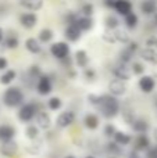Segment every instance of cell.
<instances>
[{
	"label": "cell",
	"mask_w": 157,
	"mask_h": 158,
	"mask_svg": "<svg viewBox=\"0 0 157 158\" xmlns=\"http://www.w3.org/2000/svg\"><path fill=\"white\" fill-rule=\"evenodd\" d=\"M99 107H100V111L102 114L104 115L106 118H113L118 114L120 111V104L118 101L116 100L114 97L111 96H100V103H99Z\"/></svg>",
	"instance_id": "1"
},
{
	"label": "cell",
	"mask_w": 157,
	"mask_h": 158,
	"mask_svg": "<svg viewBox=\"0 0 157 158\" xmlns=\"http://www.w3.org/2000/svg\"><path fill=\"white\" fill-rule=\"evenodd\" d=\"M24 101V94L18 87H10L3 94V103L7 107H17Z\"/></svg>",
	"instance_id": "2"
},
{
	"label": "cell",
	"mask_w": 157,
	"mask_h": 158,
	"mask_svg": "<svg viewBox=\"0 0 157 158\" xmlns=\"http://www.w3.org/2000/svg\"><path fill=\"white\" fill-rule=\"evenodd\" d=\"M36 106L32 103H28V104H24L21 107V110L18 111V118L24 122H28V121L33 119V117L36 115Z\"/></svg>",
	"instance_id": "3"
},
{
	"label": "cell",
	"mask_w": 157,
	"mask_h": 158,
	"mask_svg": "<svg viewBox=\"0 0 157 158\" xmlns=\"http://www.w3.org/2000/svg\"><path fill=\"white\" fill-rule=\"evenodd\" d=\"M50 53H52V56H54L56 58L63 60V58H66L67 56H68L70 47H68V44L64 43V42H57V43L52 44V47H50Z\"/></svg>",
	"instance_id": "4"
},
{
	"label": "cell",
	"mask_w": 157,
	"mask_h": 158,
	"mask_svg": "<svg viewBox=\"0 0 157 158\" xmlns=\"http://www.w3.org/2000/svg\"><path fill=\"white\" fill-rule=\"evenodd\" d=\"M113 74L116 75V78H118L120 81H128V79L131 78V75H132V71H131L125 64L120 63L113 67Z\"/></svg>",
	"instance_id": "5"
},
{
	"label": "cell",
	"mask_w": 157,
	"mask_h": 158,
	"mask_svg": "<svg viewBox=\"0 0 157 158\" xmlns=\"http://www.w3.org/2000/svg\"><path fill=\"white\" fill-rule=\"evenodd\" d=\"M108 90L113 96H122L127 92V85L124 81H120V79H114L108 83Z\"/></svg>",
	"instance_id": "6"
},
{
	"label": "cell",
	"mask_w": 157,
	"mask_h": 158,
	"mask_svg": "<svg viewBox=\"0 0 157 158\" xmlns=\"http://www.w3.org/2000/svg\"><path fill=\"white\" fill-rule=\"evenodd\" d=\"M75 122V114L72 111H64L58 115L57 118V126L60 128H67Z\"/></svg>",
	"instance_id": "7"
},
{
	"label": "cell",
	"mask_w": 157,
	"mask_h": 158,
	"mask_svg": "<svg viewBox=\"0 0 157 158\" xmlns=\"http://www.w3.org/2000/svg\"><path fill=\"white\" fill-rule=\"evenodd\" d=\"M36 89H38V93H39V94H42V96L49 94V93L53 90L52 82H50L49 77H39L38 85H36Z\"/></svg>",
	"instance_id": "8"
},
{
	"label": "cell",
	"mask_w": 157,
	"mask_h": 158,
	"mask_svg": "<svg viewBox=\"0 0 157 158\" xmlns=\"http://www.w3.org/2000/svg\"><path fill=\"white\" fill-rule=\"evenodd\" d=\"M17 151H18V144H17L15 142H13V140H11V142H6L0 146V153H2L4 157L15 156Z\"/></svg>",
	"instance_id": "9"
},
{
	"label": "cell",
	"mask_w": 157,
	"mask_h": 158,
	"mask_svg": "<svg viewBox=\"0 0 157 158\" xmlns=\"http://www.w3.org/2000/svg\"><path fill=\"white\" fill-rule=\"evenodd\" d=\"M15 135V129L10 125H0V140L3 143L11 142Z\"/></svg>",
	"instance_id": "10"
},
{
	"label": "cell",
	"mask_w": 157,
	"mask_h": 158,
	"mask_svg": "<svg viewBox=\"0 0 157 158\" xmlns=\"http://www.w3.org/2000/svg\"><path fill=\"white\" fill-rule=\"evenodd\" d=\"M36 21H38V17L33 13H24L21 17H19V22L24 28H33L36 25Z\"/></svg>",
	"instance_id": "11"
},
{
	"label": "cell",
	"mask_w": 157,
	"mask_h": 158,
	"mask_svg": "<svg viewBox=\"0 0 157 158\" xmlns=\"http://www.w3.org/2000/svg\"><path fill=\"white\" fill-rule=\"evenodd\" d=\"M114 8H116V11L118 14H121V15H129L131 13H132V4H131L129 2H125V0H120V2H116V4H114Z\"/></svg>",
	"instance_id": "12"
},
{
	"label": "cell",
	"mask_w": 157,
	"mask_h": 158,
	"mask_svg": "<svg viewBox=\"0 0 157 158\" xmlns=\"http://www.w3.org/2000/svg\"><path fill=\"white\" fill-rule=\"evenodd\" d=\"M155 86H156V82L152 77H142L139 79V87H141L142 92L150 93V92H153Z\"/></svg>",
	"instance_id": "13"
},
{
	"label": "cell",
	"mask_w": 157,
	"mask_h": 158,
	"mask_svg": "<svg viewBox=\"0 0 157 158\" xmlns=\"http://www.w3.org/2000/svg\"><path fill=\"white\" fill-rule=\"evenodd\" d=\"M72 24L77 25L79 31H88L93 27V21H92L91 17H79V18H77Z\"/></svg>",
	"instance_id": "14"
},
{
	"label": "cell",
	"mask_w": 157,
	"mask_h": 158,
	"mask_svg": "<svg viewBox=\"0 0 157 158\" xmlns=\"http://www.w3.org/2000/svg\"><path fill=\"white\" fill-rule=\"evenodd\" d=\"M66 38L68 39V40H71V42H77L78 39L81 38V31L78 29L77 25L71 24L68 28H67L66 29Z\"/></svg>",
	"instance_id": "15"
},
{
	"label": "cell",
	"mask_w": 157,
	"mask_h": 158,
	"mask_svg": "<svg viewBox=\"0 0 157 158\" xmlns=\"http://www.w3.org/2000/svg\"><path fill=\"white\" fill-rule=\"evenodd\" d=\"M36 122H38V126H40L42 129H49L52 125V119H50L47 112H39L36 115Z\"/></svg>",
	"instance_id": "16"
},
{
	"label": "cell",
	"mask_w": 157,
	"mask_h": 158,
	"mask_svg": "<svg viewBox=\"0 0 157 158\" xmlns=\"http://www.w3.org/2000/svg\"><path fill=\"white\" fill-rule=\"evenodd\" d=\"M141 57L143 58L145 61H147V63H155V61L157 60V53L155 52V49H149V47H146V49L141 50Z\"/></svg>",
	"instance_id": "17"
},
{
	"label": "cell",
	"mask_w": 157,
	"mask_h": 158,
	"mask_svg": "<svg viewBox=\"0 0 157 158\" xmlns=\"http://www.w3.org/2000/svg\"><path fill=\"white\" fill-rule=\"evenodd\" d=\"M25 47H27L28 52L33 53V54L39 53V52H40V49H42L40 44H39V42L36 40L35 38H29V39H27V40H25Z\"/></svg>",
	"instance_id": "18"
},
{
	"label": "cell",
	"mask_w": 157,
	"mask_h": 158,
	"mask_svg": "<svg viewBox=\"0 0 157 158\" xmlns=\"http://www.w3.org/2000/svg\"><path fill=\"white\" fill-rule=\"evenodd\" d=\"M114 36H116V40L118 42V43H129L131 38H129V33L127 32L125 29H116L114 31Z\"/></svg>",
	"instance_id": "19"
},
{
	"label": "cell",
	"mask_w": 157,
	"mask_h": 158,
	"mask_svg": "<svg viewBox=\"0 0 157 158\" xmlns=\"http://www.w3.org/2000/svg\"><path fill=\"white\" fill-rule=\"evenodd\" d=\"M83 123H85V126L88 129H96L99 126V118L95 114H88L85 117V119H83Z\"/></svg>",
	"instance_id": "20"
},
{
	"label": "cell",
	"mask_w": 157,
	"mask_h": 158,
	"mask_svg": "<svg viewBox=\"0 0 157 158\" xmlns=\"http://www.w3.org/2000/svg\"><path fill=\"white\" fill-rule=\"evenodd\" d=\"M114 140L118 146H128L131 143V136L125 132H117L116 136H114Z\"/></svg>",
	"instance_id": "21"
},
{
	"label": "cell",
	"mask_w": 157,
	"mask_h": 158,
	"mask_svg": "<svg viewBox=\"0 0 157 158\" xmlns=\"http://www.w3.org/2000/svg\"><path fill=\"white\" fill-rule=\"evenodd\" d=\"M156 10H157V4H156V2H143V3H141V11L143 14H146V15H150V14H153V13H156Z\"/></svg>",
	"instance_id": "22"
},
{
	"label": "cell",
	"mask_w": 157,
	"mask_h": 158,
	"mask_svg": "<svg viewBox=\"0 0 157 158\" xmlns=\"http://www.w3.org/2000/svg\"><path fill=\"white\" fill-rule=\"evenodd\" d=\"M132 128H134V131H136L138 133L145 135V132L147 131L149 125H147V122L146 121H143V119H135L132 122Z\"/></svg>",
	"instance_id": "23"
},
{
	"label": "cell",
	"mask_w": 157,
	"mask_h": 158,
	"mask_svg": "<svg viewBox=\"0 0 157 158\" xmlns=\"http://www.w3.org/2000/svg\"><path fill=\"white\" fill-rule=\"evenodd\" d=\"M75 61H77V64L79 67H82V68H85L86 65H88V54H86L85 50H79V52H77V54H75Z\"/></svg>",
	"instance_id": "24"
},
{
	"label": "cell",
	"mask_w": 157,
	"mask_h": 158,
	"mask_svg": "<svg viewBox=\"0 0 157 158\" xmlns=\"http://www.w3.org/2000/svg\"><path fill=\"white\" fill-rule=\"evenodd\" d=\"M15 71L14 69H8V71H6L4 74L0 77V83L2 85H10L11 82L15 79Z\"/></svg>",
	"instance_id": "25"
},
{
	"label": "cell",
	"mask_w": 157,
	"mask_h": 158,
	"mask_svg": "<svg viewBox=\"0 0 157 158\" xmlns=\"http://www.w3.org/2000/svg\"><path fill=\"white\" fill-rule=\"evenodd\" d=\"M18 44H19V40L14 33L8 35L4 40V46L7 47V49H15V47H18Z\"/></svg>",
	"instance_id": "26"
},
{
	"label": "cell",
	"mask_w": 157,
	"mask_h": 158,
	"mask_svg": "<svg viewBox=\"0 0 157 158\" xmlns=\"http://www.w3.org/2000/svg\"><path fill=\"white\" fill-rule=\"evenodd\" d=\"M138 15H136L135 13H131L129 15L125 17V25H127L128 28H131V29H134V28L138 27Z\"/></svg>",
	"instance_id": "27"
},
{
	"label": "cell",
	"mask_w": 157,
	"mask_h": 158,
	"mask_svg": "<svg viewBox=\"0 0 157 158\" xmlns=\"http://www.w3.org/2000/svg\"><path fill=\"white\" fill-rule=\"evenodd\" d=\"M19 4H21L22 7L28 8L29 11H36V10H39V8L43 6V3L42 2H21Z\"/></svg>",
	"instance_id": "28"
},
{
	"label": "cell",
	"mask_w": 157,
	"mask_h": 158,
	"mask_svg": "<svg viewBox=\"0 0 157 158\" xmlns=\"http://www.w3.org/2000/svg\"><path fill=\"white\" fill-rule=\"evenodd\" d=\"M132 56H134V52H131V50L127 47V49H124L121 53H120V60H121L122 64H127L132 60Z\"/></svg>",
	"instance_id": "29"
},
{
	"label": "cell",
	"mask_w": 157,
	"mask_h": 158,
	"mask_svg": "<svg viewBox=\"0 0 157 158\" xmlns=\"http://www.w3.org/2000/svg\"><path fill=\"white\" fill-rule=\"evenodd\" d=\"M149 139H147L146 135H139L138 139H136V147L141 148V150H143V148L149 147Z\"/></svg>",
	"instance_id": "30"
},
{
	"label": "cell",
	"mask_w": 157,
	"mask_h": 158,
	"mask_svg": "<svg viewBox=\"0 0 157 158\" xmlns=\"http://www.w3.org/2000/svg\"><path fill=\"white\" fill-rule=\"evenodd\" d=\"M39 39H40V42H45V43L50 42L53 39V31L52 29H42L40 33H39Z\"/></svg>",
	"instance_id": "31"
},
{
	"label": "cell",
	"mask_w": 157,
	"mask_h": 158,
	"mask_svg": "<svg viewBox=\"0 0 157 158\" xmlns=\"http://www.w3.org/2000/svg\"><path fill=\"white\" fill-rule=\"evenodd\" d=\"M118 24H120L118 19L113 15H108L107 18H106V27L110 28V29H116V28L118 27Z\"/></svg>",
	"instance_id": "32"
},
{
	"label": "cell",
	"mask_w": 157,
	"mask_h": 158,
	"mask_svg": "<svg viewBox=\"0 0 157 158\" xmlns=\"http://www.w3.org/2000/svg\"><path fill=\"white\" fill-rule=\"evenodd\" d=\"M47 106H49L50 110H58L61 107V100L58 97H52L47 101Z\"/></svg>",
	"instance_id": "33"
},
{
	"label": "cell",
	"mask_w": 157,
	"mask_h": 158,
	"mask_svg": "<svg viewBox=\"0 0 157 158\" xmlns=\"http://www.w3.org/2000/svg\"><path fill=\"white\" fill-rule=\"evenodd\" d=\"M25 133H27V136L29 137V139H36V137H38L39 131H38V128H36V126L29 125L27 128V131H25Z\"/></svg>",
	"instance_id": "34"
},
{
	"label": "cell",
	"mask_w": 157,
	"mask_h": 158,
	"mask_svg": "<svg viewBox=\"0 0 157 158\" xmlns=\"http://www.w3.org/2000/svg\"><path fill=\"white\" fill-rule=\"evenodd\" d=\"M131 71H132L134 74H136V75H141V74H143L145 67L142 65L141 63H134V64H132V68H131Z\"/></svg>",
	"instance_id": "35"
},
{
	"label": "cell",
	"mask_w": 157,
	"mask_h": 158,
	"mask_svg": "<svg viewBox=\"0 0 157 158\" xmlns=\"http://www.w3.org/2000/svg\"><path fill=\"white\" fill-rule=\"evenodd\" d=\"M103 40H106L107 43H116V36H114V32H104L103 33Z\"/></svg>",
	"instance_id": "36"
},
{
	"label": "cell",
	"mask_w": 157,
	"mask_h": 158,
	"mask_svg": "<svg viewBox=\"0 0 157 158\" xmlns=\"http://www.w3.org/2000/svg\"><path fill=\"white\" fill-rule=\"evenodd\" d=\"M107 151L111 154H117L120 153V146L117 143H108L107 144Z\"/></svg>",
	"instance_id": "37"
},
{
	"label": "cell",
	"mask_w": 157,
	"mask_h": 158,
	"mask_svg": "<svg viewBox=\"0 0 157 158\" xmlns=\"http://www.w3.org/2000/svg\"><path fill=\"white\" fill-rule=\"evenodd\" d=\"M116 133H117V131H116V128H114L113 125H107L104 128V135L106 136L111 137V136H116Z\"/></svg>",
	"instance_id": "38"
},
{
	"label": "cell",
	"mask_w": 157,
	"mask_h": 158,
	"mask_svg": "<svg viewBox=\"0 0 157 158\" xmlns=\"http://www.w3.org/2000/svg\"><path fill=\"white\" fill-rule=\"evenodd\" d=\"M146 44L149 49H153V47H157V38L156 36H150V38L146 39Z\"/></svg>",
	"instance_id": "39"
},
{
	"label": "cell",
	"mask_w": 157,
	"mask_h": 158,
	"mask_svg": "<svg viewBox=\"0 0 157 158\" xmlns=\"http://www.w3.org/2000/svg\"><path fill=\"white\" fill-rule=\"evenodd\" d=\"M82 11H83V14H85V17H89L92 13H93V6L92 4H85L82 7Z\"/></svg>",
	"instance_id": "40"
},
{
	"label": "cell",
	"mask_w": 157,
	"mask_h": 158,
	"mask_svg": "<svg viewBox=\"0 0 157 158\" xmlns=\"http://www.w3.org/2000/svg\"><path fill=\"white\" fill-rule=\"evenodd\" d=\"M8 65V61L4 57H0V69H6Z\"/></svg>",
	"instance_id": "41"
},
{
	"label": "cell",
	"mask_w": 157,
	"mask_h": 158,
	"mask_svg": "<svg viewBox=\"0 0 157 158\" xmlns=\"http://www.w3.org/2000/svg\"><path fill=\"white\" fill-rule=\"evenodd\" d=\"M147 158H157V147L152 148V150L149 151V154H147Z\"/></svg>",
	"instance_id": "42"
},
{
	"label": "cell",
	"mask_w": 157,
	"mask_h": 158,
	"mask_svg": "<svg viewBox=\"0 0 157 158\" xmlns=\"http://www.w3.org/2000/svg\"><path fill=\"white\" fill-rule=\"evenodd\" d=\"M128 158H141V157H139L138 153H134V151H132V153L129 154V157H128Z\"/></svg>",
	"instance_id": "43"
},
{
	"label": "cell",
	"mask_w": 157,
	"mask_h": 158,
	"mask_svg": "<svg viewBox=\"0 0 157 158\" xmlns=\"http://www.w3.org/2000/svg\"><path fill=\"white\" fill-rule=\"evenodd\" d=\"M3 36H4V35H3V29H2V28H0V42L3 40Z\"/></svg>",
	"instance_id": "44"
},
{
	"label": "cell",
	"mask_w": 157,
	"mask_h": 158,
	"mask_svg": "<svg viewBox=\"0 0 157 158\" xmlns=\"http://www.w3.org/2000/svg\"><path fill=\"white\" fill-rule=\"evenodd\" d=\"M155 22H156V25H157V13H156V15H155Z\"/></svg>",
	"instance_id": "45"
},
{
	"label": "cell",
	"mask_w": 157,
	"mask_h": 158,
	"mask_svg": "<svg viewBox=\"0 0 157 158\" xmlns=\"http://www.w3.org/2000/svg\"><path fill=\"white\" fill-rule=\"evenodd\" d=\"M155 137H156V140H157V129L155 131Z\"/></svg>",
	"instance_id": "46"
},
{
	"label": "cell",
	"mask_w": 157,
	"mask_h": 158,
	"mask_svg": "<svg viewBox=\"0 0 157 158\" xmlns=\"http://www.w3.org/2000/svg\"><path fill=\"white\" fill-rule=\"evenodd\" d=\"M66 158H75V157H74V156H67Z\"/></svg>",
	"instance_id": "47"
},
{
	"label": "cell",
	"mask_w": 157,
	"mask_h": 158,
	"mask_svg": "<svg viewBox=\"0 0 157 158\" xmlns=\"http://www.w3.org/2000/svg\"><path fill=\"white\" fill-rule=\"evenodd\" d=\"M85 158H95L93 156H88V157H85Z\"/></svg>",
	"instance_id": "48"
}]
</instances>
